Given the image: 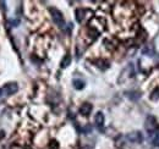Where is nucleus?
Segmentation results:
<instances>
[{
    "mask_svg": "<svg viewBox=\"0 0 159 149\" xmlns=\"http://www.w3.org/2000/svg\"><path fill=\"white\" fill-rule=\"evenodd\" d=\"M49 11H50V15H51L53 21H54L55 25L59 28H65V20H64V16L61 14V11H59L55 8H50Z\"/></svg>",
    "mask_w": 159,
    "mask_h": 149,
    "instance_id": "nucleus-1",
    "label": "nucleus"
},
{
    "mask_svg": "<svg viewBox=\"0 0 159 149\" xmlns=\"http://www.w3.org/2000/svg\"><path fill=\"white\" fill-rule=\"evenodd\" d=\"M157 126H158V123H157V120H156V117H154V116H148V117L146 119L144 128H146L147 132H149V133L156 132Z\"/></svg>",
    "mask_w": 159,
    "mask_h": 149,
    "instance_id": "nucleus-2",
    "label": "nucleus"
},
{
    "mask_svg": "<svg viewBox=\"0 0 159 149\" xmlns=\"http://www.w3.org/2000/svg\"><path fill=\"white\" fill-rule=\"evenodd\" d=\"M1 91H3V94L12 95V94H15L17 91H19V86H17V83L10 82V83H6V85L4 86V88L1 89Z\"/></svg>",
    "mask_w": 159,
    "mask_h": 149,
    "instance_id": "nucleus-3",
    "label": "nucleus"
},
{
    "mask_svg": "<svg viewBox=\"0 0 159 149\" xmlns=\"http://www.w3.org/2000/svg\"><path fill=\"white\" fill-rule=\"evenodd\" d=\"M104 121H105V119H104V114L101 111H98L96 116H94V123H96V127L98 131H104Z\"/></svg>",
    "mask_w": 159,
    "mask_h": 149,
    "instance_id": "nucleus-4",
    "label": "nucleus"
},
{
    "mask_svg": "<svg viewBox=\"0 0 159 149\" xmlns=\"http://www.w3.org/2000/svg\"><path fill=\"white\" fill-rule=\"evenodd\" d=\"M126 138L132 142V143H141L143 139V137H142V133L138 132V131H135V132H131V133H128L126 136Z\"/></svg>",
    "mask_w": 159,
    "mask_h": 149,
    "instance_id": "nucleus-5",
    "label": "nucleus"
},
{
    "mask_svg": "<svg viewBox=\"0 0 159 149\" xmlns=\"http://www.w3.org/2000/svg\"><path fill=\"white\" fill-rule=\"evenodd\" d=\"M92 109H93L92 104H90V103H85V104H82V106L80 108V114H81L82 116H88V115L91 114Z\"/></svg>",
    "mask_w": 159,
    "mask_h": 149,
    "instance_id": "nucleus-6",
    "label": "nucleus"
},
{
    "mask_svg": "<svg viewBox=\"0 0 159 149\" xmlns=\"http://www.w3.org/2000/svg\"><path fill=\"white\" fill-rule=\"evenodd\" d=\"M125 95L128 98V99H131V100H138L140 98H141V94H140V92H136V91H131V92H126L125 93Z\"/></svg>",
    "mask_w": 159,
    "mask_h": 149,
    "instance_id": "nucleus-7",
    "label": "nucleus"
},
{
    "mask_svg": "<svg viewBox=\"0 0 159 149\" xmlns=\"http://www.w3.org/2000/svg\"><path fill=\"white\" fill-rule=\"evenodd\" d=\"M72 85H74V88L77 89V91H81V89L85 88V82L82 80H80V78H75L72 81Z\"/></svg>",
    "mask_w": 159,
    "mask_h": 149,
    "instance_id": "nucleus-8",
    "label": "nucleus"
},
{
    "mask_svg": "<svg viewBox=\"0 0 159 149\" xmlns=\"http://www.w3.org/2000/svg\"><path fill=\"white\" fill-rule=\"evenodd\" d=\"M70 64H71V56H70L69 54H66L65 56H64L62 60H61V65H60V66H61L62 69H66Z\"/></svg>",
    "mask_w": 159,
    "mask_h": 149,
    "instance_id": "nucleus-9",
    "label": "nucleus"
},
{
    "mask_svg": "<svg viewBox=\"0 0 159 149\" xmlns=\"http://www.w3.org/2000/svg\"><path fill=\"white\" fill-rule=\"evenodd\" d=\"M152 144L154 147H159V131L154 132V136L152 138Z\"/></svg>",
    "mask_w": 159,
    "mask_h": 149,
    "instance_id": "nucleus-10",
    "label": "nucleus"
},
{
    "mask_svg": "<svg viewBox=\"0 0 159 149\" xmlns=\"http://www.w3.org/2000/svg\"><path fill=\"white\" fill-rule=\"evenodd\" d=\"M83 11L85 10H82V9H77L76 10V20H77V22H82V20H83V16H82L81 14H83Z\"/></svg>",
    "mask_w": 159,
    "mask_h": 149,
    "instance_id": "nucleus-11",
    "label": "nucleus"
},
{
    "mask_svg": "<svg viewBox=\"0 0 159 149\" xmlns=\"http://www.w3.org/2000/svg\"><path fill=\"white\" fill-rule=\"evenodd\" d=\"M151 99H152V100H158V99H159V88H156L154 91L152 92Z\"/></svg>",
    "mask_w": 159,
    "mask_h": 149,
    "instance_id": "nucleus-12",
    "label": "nucleus"
},
{
    "mask_svg": "<svg viewBox=\"0 0 159 149\" xmlns=\"http://www.w3.org/2000/svg\"><path fill=\"white\" fill-rule=\"evenodd\" d=\"M50 149H59V144L56 141H51L50 142Z\"/></svg>",
    "mask_w": 159,
    "mask_h": 149,
    "instance_id": "nucleus-13",
    "label": "nucleus"
},
{
    "mask_svg": "<svg viewBox=\"0 0 159 149\" xmlns=\"http://www.w3.org/2000/svg\"><path fill=\"white\" fill-rule=\"evenodd\" d=\"M91 130H92V127L90 126V125H88V126H86V127L82 128V132H83V133H90Z\"/></svg>",
    "mask_w": 159,
    "mask_h": 149,
    "instance_id": "nucleus-14",
    "label": "nucleus"
},
{
    "mask_svg": "<svg viewBox=\"0 0 159 149\" xmlns=\"http://www.w3.org/2000/svg\"><path fill=\"white\" fill-rule=\"evenodd\" d=\"M4 136H5V132H4V131H0V138H3Z\"/></svg>",
    "mask_w": 159,
    "mask_h": 149,
    "instance_id": "nucleus-15",
    "label": "nucleus"
},
{
    "mask_svg": "<svg viewBox=\"0 0 159 149\" xmlns=\"http://www.w3.org/2000/svg\"><path fill=\"white\" fill-rule=\"evenodd\" d=\"M82 149H92L91 147H85V148H82Z\"/></svg>",
    "mask_w": 159,
    "mask_h": 149,
    "instance_id": "nucleus-16",
    "label": "nucleus"
},
{
    "mask_svg": "<svg viewBox=\"0 0 159 149\" xmlns=\"http://www.w3.org/2000/svg\"><path fill=\"white\" fill-rule=\"evenodd\" d=\"M1 95H3V91H1V89H0V97H1Z\"/></svg>",
    "mask_w": 159,
    "mask_h": 149,
    "instance_id": "nucleus-17",
    "label": "nucleus"
}]
</instances>
